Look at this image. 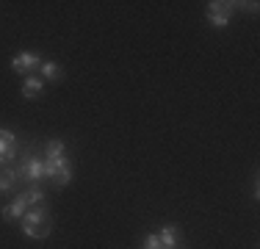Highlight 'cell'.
<instances>
[{"label":"cell","mask_w":260,"mask_h":249,"mask_svg":"<svg viewBox=\"0 0 260 249\" xmlns=\"http://www.w3.org/2000/svg\"><path fill=\"white\" fill-rule=\"evenodd\" d=\"M164 244H160V238L155 233H150V235H144V241H141V249H160Z\"/></svg>","instance_id":"15"},{"label":"cell","mask_w":260,"mask_h":249,"mask_svg":"<svg viewBox=\"0 0 260 249\" xmlns=\"http://www.w3.org/2000/svg\"><path fill=\"white\" fill-rule=\"evenodd\" d=\"M208 14V22L216 25V28H227L230 25V14H213V11H205Z\"/></svg>","instance_id":"14"},{"label":"cell","mask_w":260,"mask_h":249,"mask_svg":"<svg viewBox=\"0 0 260 249\" xmlns=\"http://www.w3.org/2000/svg\"><path fill=\"white\" fill-rule=\"evenodd\" d=\"M39 78L42 80H58L61 78V67L55 64V61H42V67H39Z\"/></svg>","instance_id":"9"},{"label":"cell","mask_w":260,"mask_h":249,"mask_svg":"<svg viewBox=\"0 0 260 249\" xmlns=\"http://www.w3.org/2000/svg\"><path fill=\"white\" fill-rule=\"evenodd\" d=\"M61 155H67V144L58 139H50L45 144V158H61Z\"/></svg>","instance_id":"10"},{"label":"cell","mask_w":260,"mask_h":249,"mask_svg":"<svg viewBox=\"0 0 260 249\" xmlns=\"http://www.w3.org/2000/svg\"><path fill=\"white\" fill-rule=\"evenodd\" d=\"M20 174H25L30 183L45 180V158H39V155H28V158L22 161V166H20Z\"/></svg>","instance_id":"3"},{"label":"cell","mask_w":260,"mask_h":249,"mask_svg":"<svg viewBox=\"0 0 260 249\" xmlns=\"http://www.w3.org/2000/svg\"><path fill=\"white\" fill-rule=\"evenodd\" d=\"M67 164H70V158H67V155H61V158H45V177L53 180Z\"/></svg>","instance_id":"7"},{"label":"cell","mask_w":260,"mask_h":249,"mask_svg":"<svg viewBox=\"0 0 260 249\" xmlns=\"http://www.w3.org/2000/svg\"><path fill=\"white\" fill-rule=\"evenodd\" d=\"M25 199H28V205H42L45 202V191H42L39 185H30L25 191Z\"/></svg>","instance_id":"13"},{"label":"cell","mask_w":260,"mask_h":249,"mask_svg":"<svg viewBox=\"0 0 260 249\" xmlns=\"http://www.w3.org/2000/svg\"><path fill=\"white\" fill-rule=\"evenodd\" d=\"M175 249H177V246H175ZM180 249H183V246H180Z\"/></svg>","instance_id":"18"},{"label":"cell","mask_w":260,"mask_h":249,"mask_svg":"<svg viewBox=\"0 0 260 249\" xmlns=\"http://www.w3.org/2000/svg\"><path fill=\"white\" fill-rule=\"evenodd\" d=\"M45 89V80L39 78V75H25L22 78V97L25 100H34V97H39V91Z\"/></svg>","instance_id":"5"},{"label":"cell","mask_w":260,"mask_h":249,"mask_svg":"<svg viewBox=\"0 0 260 249\" xmlns=\"http://www.w3.org/2000/svg\"><path fill=\"white\" fill-rule=\"evenodd\" d=\"M28 208H30V205H28V199H25V191H22V194H17L3 210H0V216H3V222H14V219H22Z\"/></svg>","instance_id":"4"},{"label":"cell","mask_w":260,"mask_h":249,"mask_svg":"<svg viewBox=\"0 0 260 249\" xmlns=\"http://www.w3.org/2000/svg\"><path fill=\"white\" fill-rule=\"evenodd\" d=\"M17 158V144H3L0 141V164H11V161Z\"/></svg>","instance_id":"11"},{"label":"cell","mask_w":260,"mask_h":249,"mask_svg":"<svg viewBox=\"0 0 260 249\" xmlns=\"http://www.w3.org/2000/svg\"><path fill=\"white\" fill-rule=\"evenodd\" d=\"M180 227L177 224H164L160 227V233H158V238H160V244L164 246H169V249H175L177 246V241H180Z\"/></svg>","instance_id":"6"},{"label":"cell","mask_w":260,"mask_h":249,"mask_svg":"<svg viewBox=\"0 0 260 249\" xmlns=\"http://www.w3.org/2000/svg\"><path fill=\"white\" fill-rule=\"evenodd\" d=\"M20 227H22V233H25L28 238H34V241L47 238V235H50V230H53L47 208H28L25 216L20 219Z\"/></svg>","instance_id":"1"},{"label":"cell","mask_w":260,"mask_h":249,"mask_svg":"<svg viewBox=\"0 0 260 249\" xmlns=\"http://www.w3.org/2000/svg\"><path fill=\"white\" fill-rule=\"evenodd\" d=\"M17 169H3L0 172V194H6V191H14L17 185Z\"/></svg>","instance_id":"8"},{"label":"cell","mask_w":260,"mask_h":249,"mask_svg":"<svg viewBox=\"0 0 260 249\" xmlns=\"http://www.w3.org/2000/svg\"><path fill=\"white\" fill-rule=\"evenodd\" d=\"M160 249H169V246H160Z\"/></svg>","instance_id":"17"},{"label":"cell","mask_w":260,"mask_h":249,"mask_svg":"<svg viewBox=\"0 0 260 249\" xmlns=\"http://www.w3.org/2000/svg\"><path fill=\"white\" fill-rule=\"evenodd\" d=\"M42 67V58L36 53H30V50H22V53H17L14 58H11V70L14 72H25V75H34L36 70Z\"/></svg>","instance_id":"2"},{"label":"cell","mask_w":260,"mask_h":249,"mask_svg":"<svg viewBox=\"0 0 260 249\" xmlns=\"http://www.w3.org/2000/svg\"><path fill=\"white\" fill-rule=\"evenodd\" d=\"M0 141H3V144H17V136L11 133V130H0Z\"/></svg>","instance_id":"16"},{"label":"cell","mask_w":260,"mask_h":249,"mask_svg":"<svg viewBox=\"0 0 260 249\" xmlns=\"http://www.w3.org/2000/svg\"><path fill=\"white\" fill-rule=\"evenodd\" d=\"M53 183L58 185V189H64V185H70V183H72V164H67L64 169H61L58 174H55V177H53Z\"/></svg>","instance_id":"12"}]
</instances>
